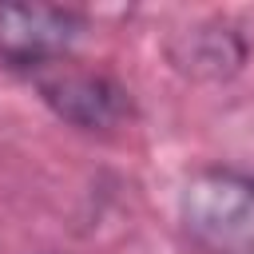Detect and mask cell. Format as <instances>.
<instances>
[{
    "mask_svg": "<svg viewBox=\"0 0 254 254\" xmlns=\"http://www.w3.org/2000/svg\"><path fill=\"white\" fill-rule=\"evenodd\" d=\"M179 226L202 254H254V171H190L179 190Z\"/></svg>",
    "mask_w": 254,
    "mask_h": 254,
    "instance_id": "obj_1",
    "label": "cell"
},
{
    "mask_svg": "<svg viewBox=\"0 0 254 254\" xmlns=\"http://www.w3.org/2000/svg\"><path fill=\"white\" fill-rule=\"evenodd\" d=\"M36 91L44 107L75 131H115L135 115V99L127 83L99 67H79L71 60L36 75Z\"/></svg>",
    "mask_w": 254,
    "mask_h": 254,
    "instance_id": "obj_2",
    "label": "cell"
},
{
    "mask_svg": "<svg viewBox=\"0 0 254 254\" xmlns=\"http://www.w3.org/2000/svg\"><path fill=\"white\" fill-rule=\"evenodd\" d=\"M87 20L64 4H0V67L40 75L64 64Z\"/></svg>",
    "mask_w": 254,
    "mask_h": 254,
    "instance_id": "obj_3",
    "label": "cell"
},
{
    "mask_svg": "<svg viewBox=\"0 0 254 254\" xmlns=\"http://www.w3.org/2000/svg\"><path fill=\"white\" fill-rule=\"evenodd\" d=\"M171 64L190 79H226L246 60V40L226 24H198L171 40Z\"/></svg>",
    "mask_w": 254,
    "mask_h": 254,
    "instance_id": "obj_4",
    "label": "cell"
}]
</instances>
